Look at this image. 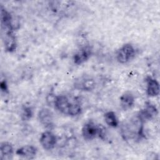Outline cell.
I'll list each match as a JSON object with an SVG mask.
<instances>
[{
	"label": "cell",
	"mask_w": 160,
	"mask_h": 160,
	"mask_svg": "<svg viewBox=\"0 0 160 160\" xmlns=\"http://www.w3.org/2000/svg\"><path fill=\"white\" fill-rule=\"evenodd\" d=\"M143 123L136 116V117L131 119L129 122L123 125L121 129L122 136L124 139H134L140 140L145 138L144 133Z\"/></svg>",
	"instance_id": "obj_1"
},
{
	"label": "cell",
	"mask_w": 160,
	"mask_h": 160,
	"mask_svg": "<svg viewBox=\"0 0 160 160\" xmlns=\"http://www.w3.org/2000/svg\"><path fill=\"white\" fill-rule=\"evenodd\" d=\"M136 54V49L129 43L122 46L116 52V59L121 64H125L134 58Z\"/></svg>",
	"instance_id": "obj_2"
},
{
	"label": "cell",
	"mask_w": 160,
	"mask_h": 160,
	"mask_svg": "<svg viewBox=\"0 0 160 160\" xmlns=\"http://www.w3.org/2000/svg\"><path fill=\"white\" fill-rule=\"evenodd\" d=\"M1 25L3 31H12L17 29L19 27V22H15V19L2 6L1 7Z\"/></svg>",
	"instance_id": "obj_3"
},
{
	"label": "cell",
	"mask_w": 160,
	"mask_h": 160,
	"mask_svg": "<svg viewBox=\"0 0 160 160\" xmlns=\"http://www.w3.org/2000/svg\"><path fill=\"white\" fill-rule=\"evenodd\" d=\"M99 124H96L92 120L86 122L81 129L82 136L84 139L90 141L95 138H98Z\"/></svg>",
	"instance_id": "obj_4"
},
{
	"label": "cell",
	"mask_w": 160,
	"mask_h": 160,
	"mask_svg": "<svg viewBox=\"0 0 160 160\" xmlns=\"http://www.w3.org/2000/svg\"><path fill=\"white\" fill-rule=\"evenodd\" d=\"M158 111L156 106L151 102H148L146 103L145 107L139 112L137 116L142 122H144L153 119L158 115Z\"/></svg>",
	"instance_id": "obj_5"
},
{
	"label": "cell",
	"mask_w": 160,
	"mask_h": 160,
	"mask_svg": "<svg viewBox=\"0 0 160 160\" xmlns=\"http://www.w3.org/2000/svg\"><path fill=\"white\" fill-rule=\"evenodd\" d=\"M39 142L43 149L51 150L56 145L58 139L56 136L50 131L43 132L39 138Z\"/></svg>",
	"instance_id": "obj_6"
},
{
	"label": "cell",
	"mask_w": 160,
	"mask_h": 160,
	"mask_svg": "<svg viewBox=\"0 0 160 160\" xmlns=\"http://www.w3.org/2000/svg\"><path fill=\"white\" fill-rule=\"evenodd\" d=\"M72 102L64 95L56 96L54 106V108L61 113L65 115H69L70 109Z\"/></svg>",
	"instance_id": "obj_7"
},
{
	"label": "cell",
	"mask_w": 160,
	"mask_h": 160,
	"mask_svg": "<svg viewBox=\"0 0 160 160\" xmlns=\"http://www.w3.org/2000/svg\"><path fill=\"white\" fill-rule=\"evenodd\" d=\"M74 87L81 91H91L96 87V82L94 79L90 76H82L75 81Z\"/></svg>",
	"instance_id": "obj_8"
},
{
	"label": "cell",
	"mask_w": 160,
	"mask_h": 160,
	"mask_svg": "<svg viewBox=\"0 0 160 160\" xmlns=\"http://www.w3.org/2000/svg\"><path fill=\"white\" fill-rule=\"evenodd\" d=\"M38 118L40 123L44 127L51 128L54 124V116L52 112L48 108L41 109L38 114Z\"/></svg>",
	"instance_id": "obj_9"
},
{
	"label": "cell",
	"mask_w": 160,
	"mask_h": 160,
	"mask_svg": "<svg viewBox=\"0 0 160 160\" xmlns=\"http://www.w3.org/2000/svg\"><path fill=\"white\" fill-rule=\"evenodd\" d=\"M92 54V49L88 46H86L80 48L73 56V62L76 65H81L87 61Z\"/></svg>",
	"instance_id": "obj_10"
},
{
	"label": "cell",
	"mask_w": 160,
	"mask_h": 160,
	"mask_svg": "<svg viewBox=\"0 0 160 160\" xmlns=\"http://www.w3.org/2000/svg\"><path fill=\"white\" fill-rule=\"evenodd\" d=\"M3 35V42L4 48L9 52H14L17 47L16 36L12 31H4Z\"/></svg>",
	"instance_id": "obj_11"
},
{
	"label": "cell",
	"mask_w": 160,
	"mask_h": 160,
	"mask_svg": "<svg viewBox=\"0 0 160 160\" xmlns=\"http://www.w3.org/2000/svg\"><path fill=\"white\" fill-rule=\"evenodd\" d=\"M16 153L19 157L27 159H32L35 158L37 154V148L32 145H26L18 148Z\"/></svg>",
	"instance_id": "obj_12"
},
{
	"label": "cell",
	"mask_w": 160,
	"mask_h": 160,
	"mask_svg": "<svg viewBox=\"0 0 160 160\" xmlns=\"http://www.w3.org/2000/svg\"><path fill=\"white\" fill-rule=\"evenodd\" d=\"M146 81L147 84V94L151 97L157 96L159 93V84L158 81L151 76H148Z\"/></svg>",
	"instance_id": "obj_13"
},
{
	"label": "cell",
	"mask_w": 160,
	"mask_h": 160,
	"mask_svg": "<svg viewBox=\"0 0 160 160\" xmlns=\"http://www.w3.org/2000/svg\"><path fill=\"white\" fill-rule=\"evenodd\" d=\"M134 102V97L131 92H125L120 97V106L124 111H127L132 108Z\"/></svg>",
	"instance_id": "obj_14"
},
{
	"label": "cell",
	"mask_w": 160,
	"mask_h": 160,
	"mask_svg": "<svg viewBox=\"0 0 160 160\" xmlns=\"http://www.w3.org/2000/svg\"><path fill=\"white\" fill-rule=\"evenodd\" d=\"M14 149L12 144L8 142H1L0 146V154L1 159H10L12 158Z\"/></svg>",
	"instance_id": "obj_15"
},
{
	"label": "cell",
	"mask_w": 160,
	"mask_h": 160,
	"mask_svg": "<svg viewBox=\"0 0 160 160\" xmlns=\"http://www.w3.org/2000/svg\"><path fill=\"white\" fill-rule=\"evenodd\" d=\"M106 123L110 127L116 128L118 126L119 122L116 114L113 111H108L104 115Z\"/></svg>",
	"instance_id": "obj_16"
},
{
	"label": "cell",
	"mask_w": 160,
	"mask_h": 160,
	"mask_svg": "<svg viewBox=\"0 0 160 160\" xmlns=\"http://www.w3.org/2000/svg\"><path fill=\"white\" fill-rule=\"evenodd\" d=\"M81 111H82V108L80 104L77 102H72L71 109H70L69 116H72V117L76 116L78 115H79L81 113Z\"/></svg>",
	"instance_id": "obj_17"
},
{
	"label": "cell",
	"mask_w": 160,
	"mask_h": 160,
	"mask_svg": "<svg viewBox=\"0 0 160 160\" xmlns=\"http://www.w3.org/2000/svg\"><path fill=\"white\" fill-rule=\"evenodd\" d=\"M32 109L30 106H24L21 113V119L23 121H28L32 116Z\"/></svg>",
	"instance_id": "obj_18"
},
{
	"label": "cell",
	"mask_w": 160,
	"mask_h": 160,
	"mask_svg": "<svg viewBox=\"0 0 160 160\" xmlns=\"http://www.w3.org/2000/svg\"><path fill=\"white\" fill-rule=\"evenodd\" d=\"M0 88L2 92H8V86L6 81L5 80H2L0 83Z\"/></svg>",
	"instance_id": "obj_19"
}]
</instances>
